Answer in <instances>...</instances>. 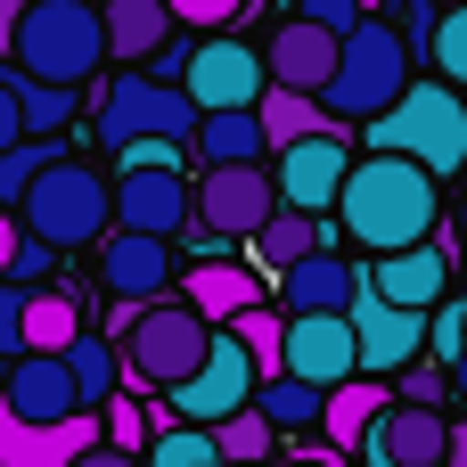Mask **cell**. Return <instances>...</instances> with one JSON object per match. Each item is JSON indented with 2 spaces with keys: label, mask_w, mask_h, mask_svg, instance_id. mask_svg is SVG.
<instances>
[{
  "label": "cell",
  "mask_w": 467,
  "mask_h": 467,
  "mask_svg": "<svg viewBox=\"0 0 467 467\" xmlns=\"http://www.w3.org/2000/svg\"><path fill=\"white\" fill-rule=\"evenodd\" d=\"M435 172L410 164V156H369L353 164L345 181V205H337V230H353L369 254H402V246H427L435 238Z\"/></svg>",
  "instance_id": "6da1fadb"
},
{
  "label": "cell",
  "mask_w": 467,
  "mask_h": 467,
  "mask_svg": "<svg viewBox=\"0 0 467 467\" xmlns=\"http://www.w3.org/2000/svg\"><path fill=\"white\" fill-rule=\"evenodd\" d=\"M107 49H115L107 0H33L25 25H16V66H25V82L74 90V82H90V74L107 66Z\"/></svg>",
  "instance_id": "7a4b0ae2"
},
{
  "label": "cell",
  "mask_w": 467,
  "mask_h": 467,
  "mask_svg": "<svg viewBox=\"0 0 467 467\" xmlns=\"http://www.w3.org/2000/svg\"><path fill=\"white\" fill-rule=\"evenodd\" d=\"M410 90H419V82H410V41L386 33V16H369L361 33H345V66H337V82H328V115H337V123H378V115H394Z\"/></svg>",
  "instance_id": "3957f363"
},
{
  "label": "cell",
  "mask_w": 467,
  "mask_h": 467,
  "mask_svg": "<svg viewBox=\"0 0 467 467\" xmlns=\"http://www.w3.org/2000/svg\"><path fill=\"white\" fill-rule=\"evenodd\" d=\"M16 222H25V238H41V246H57V254H66V246H99L107 222H115V181L57 156V164L33 181V197L16 205Z\"/></svg>",
  "instance_id": "277c9868"
},
{
  "label": "cell",
  "mask_w": 467,
  "mask_h": 467,
  "mask_svg": "<svg viewBox=\"0 0 467 467\" xmlns=\"http://www.w3.org/2000/svg\"><path fill=\"white\" fill-rule=\"evenodd\" d=\"M369 148L378 156H410L427 172H460L467 164V107L451 99V82H419L394 115L369 123Z\"/></svg>",
  "instance_id": "5b68a950"
},
{
  "label": "cell",
  "mask_w": 467,
  "mask_h": 467,
  "mask_svg": "<svg viewBox=\"0 0 467 467\" xmlns=\"http://www.w3.org/2000/svg\"><path fill=\"white\" fill-rule=\"evenodd\" d=\"M213 353V320L189 312V304H148L140 328L123 337V386H189Z\"/></svg>",
  "instance_id": "8992f818"
},
{
  "label": "cell",
  "mask_w": 467,
  "mask_h": 467,
  "mask_svg": "<svg viewBox=\"0 0 467 467\" xmlns=\"http://www.w3.org/2000/svg\"><path fill=\"white\" fill-rule=\"evenodd\" d=\"M205 131V107L172 82H148V74H123L107 99H99V148H140V140H189Z\"/></svg>",
  "instance_id": "52a82bcc"
},
{
  "label": "cell",
  "mask_w": 467,
  "mask_h": 467,
  "mask_svg": "<svg viewBox=\"0 0 467 467\" xmlns=\"http://www.w3.org/2000/svg\"><path fill=\"white\" fill-rule=\"evenodd\" d=\"M279 172H263V164H213L205 181H197V230L205 238H263L271 222H279Z\"/></svg>",
  "instance_id": "ba28073f"
},
{
  "label": "cell",
  "mask_w": 467,
  "mask_h": 467,
  "mask_svg": "<svg viewBox=\"0 0 467 467\" xmlns=\"http://www.w3.org/2000/svg\"><path fill=\"white\" fill-rule=\"evenodd\" d=\"M181 90H189L205 115L263 107V90H271V57H254V41H238V33H213V41H197V57H189Z\"/></svg>",
  "instance_id": "9c48e42d"
},
{
  "label": "cell",
  "mask_w": 467,
  "mask_h": 467,
  "mask_svg": "<svg viewBox=\"0 0 467 467\" xmlns=\"http://www.w3.org/2000/svg\"><path fill=\"white\" fill-rule=\"evenodd\" d=\"M287 378H304V386H320V394L369 378L353 312H296V320H287Z\"/></svg>",
  "instance_id": "30bf717a"
},
{
  "label": "cell",
  "mask_w": 467,
  "mask_h": 467,
  "mask_svg": "<svg viewBox=\"0 0 467 467\" xmlns=\"http://www.w3.org/2000/svg\"><path fill=\"white\" fill-rule=\"evenodd\" d=\"M254 394H263V369H254V353H246L238 328H230V337H213L205 369H197L189 386H172V410H181L189 427H222V419H238V410H254Z\"/></svg>",
  "instance_id": "8fae6325"
},
{
  "label": "cell",
  "mask_w": 467,
  "mask_h": 467,
  "mask_svg": "<svg viewBox=\"0 0 467 467\" xmlns=\"http://www.w3.org/2000/svg\"><path fill=\"white\" fill-rule=\"evenodd\" d=\"M107 443V410H82V419H57V427H33L0 402V467H82Z\"/></svg>",
  "instance_id": "7c38bea8"
},
{
  "label": "cell",
  "mask_w": 467,
  "mask_h": 467,
  "mask_svg": "<svg viewBox=\"0 0 467 467\" xmlns=\"http://www.w3.org/2000/svg\"><path fill=\"white\" fill-rule=\"evenodd\" d=\"M263 57H271V82H279V90L328 99V82H337V66H345V33H328V25H312V16H287V25L263 41Z\"/></svg>",
  "instance_id": "4fadbf2b"
},
{
  "label": "cell",
  "mask_w": 467,
  "mask_h": 467,
  "mask_svg": "<svg viewBox=\"0 0 467 467\" xmlns=\"http://www.w3.org/2000/svg\"><path fill=\"white\" fill-rule=\"evenodd\" d=\"M345 181H353V148H345V131H320V140H304V148L279 156V197H287L296 213H328V205H345Z\"/></svg>",
  "instance_id": "5bb4252c"
},
{
  "label": "cell",
  "mask_w": 467,
  "mask_h": 467,
  "mask_svg": "<svg viewBox=\"0 0 467 467\" xmlns=\"http://www.w3.org/2000/svg\"><path fill=\"white\" fill-rule=\"evenodd\" d=\"M353 328H361V361H369V378H386V369H419V353L435 345V320H427V312H402V304H386V296H361V304H353Z\"/></svg>",
  "instance_id": "9a60e30c"
},
{
  "label": "cell",
  "mask_w": 467,
  "mask_h": 467,
  "mask_svg": "<svg viewBox=\"0 0 467 467\" xmlns=\"http://www.w3.org/2000/svg\"><path fill=\"white\" fill-rule=\"evenodd\" d=\"M361 451H369V467H451V419H443V410L394 402Z\"/></svg>",
  "instance_id": "2e32d148"
},
{
  "label": "cell",
  "mask_w": 467,
  "mask_h": 467,
  "mask_svg": "<svg viewBox=\"0 0 467 467\" xmlns=\"http://www.w3.org/2000/svg\"><path fill=\"white\" fill-rule=\"evenodd\" d=\"M99 279L115 304H156L164 279H172V238H140V230H115L99 246Z\"/></svg>",
  "instance_id": "e0dca14e"
},
{
  "label": "cell",
  "mask_w": 467,
  "mask_h": 467,
  "mask_svg": "<svg viewBox=\"0 0 467 467\" xmlns=\"http://www.w3.org/2000/svg\"><path fill=\"white\" fill-rule=\"evenodd\" d=\"M8 410L33 419V427L82 419V386H74L66 353H25V361H8Z\"/></svg>",
  "instance_id": "ac0fdd59"
},
{
  "label": "cell",
  "mask_w": 467,
  "mask_h": 467,
  "mask_svg": "<svg viewBox=\"0 0 467 467\" xmlns=\"http://www.w3.org/2000/svg\"><path fill=\"white\" fill-rule=\"evenodd\" d=\"M189 213H197V197H189L181 172H123L115 181V222L140 230V238H172Z\"/></svg>",
  "instance_id": "d6986e66"
},
{
  "label": "cell",
  "mask_w": 467,
  "mask_h": 467,
  "mask_svg": "<svg viewBox=\"0 0 467 467\" xmlns=\"http://www.w3.org/2000/svg\"><path fill=\"white\" fill-rule=\"evenodd\" d=\"M369 296H386V304H402V312H427V304H443L451 296V246H402V254H378V271H369Z\"/></svg>",
  "instance_id": "ffe728a7"
},
{
  "label": "cell",
  "mask_w": 467,
  "mask_h": 467,
  "mask_svg": "<svg viewBox=\"0 0 467 467\" xmlns=\"http://www.w3.org/2000/svg\"><path fill=\"white\" fill-rule=\"evenodd\" d=\"M189 312H205L213 328H238L246 312H263L254 263H189Z\"/></svg>",
  "instance_id": "44dd1931"
},
{
  "label": "cell",
  "mask_w": 467,
  "mask_h": 467,
  "mask_svg": "<svg viewBox=\"0 0 467 467\" xmlns=\"http://www.w3.org/2000/svg\"><path fill=\"white\" fill-rule=\"evenodd\" d=\"M279 296H287V312H353V304L369 296V279H361L345 254H312V263L279 271Z\"/></svg>",
  "instance_id": "7402d4cb"
},
{
  "label": "cell",
  "mask_w": 467,
  "mask_h": 467,
  "mask_svg": "<svg viewBox=\"0 0 467 467\" xmlns=\"http://www.w3.org/2000/svg\"><path fill=\"white\" fill-rule=\"evenodd\" d=\"M394 402H402V394H386V378H353V386H337V394H328V419H320L328 451H361Z\"/></svg>",
  "instance_id": "603a6c76"
},
{
  "label": "cell",
  "mask_w": 467,
  "mask_h": 467,
  "mask_svg": "<svg viewBox=\"0 0 467 467\" xmlns=\"http://www.w3.org/2000/svg\"><path fill=\"white\" fill-rule=\"evenodd\" d=\"M312 254H337V230H328V213H279L263 238H254V263L263 271H296V263H312Z\"/></svg>",
  "instance_id": "cb8c5ba5"
},
{
  "label": "cell",
  "mask_w": 467,
  "mask_h": 467,
  "mask_svg": "<svg viewBox=\"0 0 467 467\" xmlns=\"http://www.w3.org/2000/svg\"><path fill=\"white\" fill-rule=\"evenodd\" d=\"M320 107H328V99H312V90H279V82H271L254 115H263V140L287 156V148H304V140H320V131H328V123H320Z\"/></svg>",
  "instance_id": "d4e9b609"
},
{
  "label": "cell",
  "mask_w": 467,
  "mask_h": 467,
  "mask_svg": "<svg viewBox=\"0 0 467 467\" xmlns=\"http://www.w3.org/2000/svg\"><path fill=\"white\" fill-rule=\"evenodd\" d=\"M74 345H82L74 296L66 287H33V304H25V353H74Z\"/></svg>",
  "instance_id": "484cf974"
},
{
  "label": "cell",
  "mask_w": 467,
  "mask_h": 467,
  "mask_svg": "<svg viewBox=\"0 0 467 467\" xmlns=\"http://www.w3.org/2000/svg\"><path fill=\"white\" fill-rule=\"evenodd\" d=\"M107 33H115L123 66L131 57H156L164 33H172V0H107Z\"/></svg>",
  "instance_id": "4316f807"
},
{
  "label": "cell",
  "mask_w": 467,
  "mask_h": 467,
  "mask_svg": "<svg viewBox=\"0 0 467 467\" xmlns=\"http://www.w3.org/2000/svg\"><path fill=\"white\" fill-rule=\"evenodd\" d=\"M271 140H263V115L254 107H230V115H205V131H197V156L205 164H254Z\"/></svg>",
  "instance_id": "83f0119b"
},
{
  "label": "cell",
  "mask_w": 467,
  "mask_h": 467,
  "mask_svg": "<svg viewBox=\"0 0 467 467\" xmlns=\"http://www.w3.org/2000/svg\"><path fill=\"white\" fill-rule=\"evenodd\" d=\"M66 369H74L82 402H99V410L123 394V345H115V337H82V345L66 353Z\"/></svg>",
  "instance_id": "f1b7e54d"
},
{
  "label": "cell",
  "mask_w": 467,
  "mask_h": 467,
  "mask_svg": "<svg viewBox=\"0 0 467 467\" xmlns=\"http://www.w3.org/2000/svg\"><path fill=\"white\" fill-rule=\"evenodd\" d=\"M254 410H263L271 427H312V419H328V394H320V386H304V378H263Z\"/></svg>",
  "instance_id": "f546056e"
},
{
  "label": "cell",
  "mask_w": 467,
  "mask_h": 467,
  "mask_svg": "<svg viewBox=\"0 0 467 467\" xmlns=\"http://www.w3.org/2000/svg\"><path fill=\"white\" fill-rule=\"evenodd\" d=\"M287 320H296V312H271V304L238 320V345L254 353V369H263V378H287Z\"/></svg>",
  "instance_id": "4dcf8cb0"
},
{
  "label": "cell",
  "mask_w": 467,
  "mask_h": 467,
  "mask_svg": "<svg viewBox=\"0 0 467 467\" xmlns=\"http://www.w3.org/2000/svg\"><path fill=\"white\" fill-rule=\"evenodd\" d=\"M271 435H279V427H271L263 410H238V419H222V427H213L222 467H263V460H271Z\"/></svg>",
  "instance_id": "1f68e13d"
},
{
  "label": "cell",
  "mask_w": 467,
  "mask_h": 467,
  "mask_svg": "<svg viewBox=\"0 0 467 467\" xmlns=\"http://www.w3.org/2000/svg\"><path fill=\"white\" fill-rule=\"evenodd\" d=\"M49 164H57V140H25V148H8V156H0V205L16 213V205L33 197V181H41Z\"/></svg>",
  "instance_id": "d6a6232c"
},
{
  "label": "cell",
  "mask_w": 467,
  "mask_h": 467,
  "mask_svg": "<svg viewBox=\"0 0 467 467\" xmlns=\"http://www.w3.org/2000/svg\"><path fill=\"white\" fill-rule=\"evenodd\" d=\"M148 467H222V443H213V427H164Z\"/></svg>",
  "instance_id": "836d02e7"
},
{
  "label": "cell",
  "mask_w": 467,
  "mask_h": 467,
  "mask_svg": "<svg viewBox=\"0 0 467 467\" xmlns=\"http://www.w3.org/2000/svg\"><path fill=\"white\" fill-rule=\"evenodd\" d=\"M74 123V90H57V82H25V131L33 140H57Z\"/></svg>",
  "instance_id": "e575fe53"
},
{
  "label": "cell",
  "mask_w": 467,
  "mask_h": 467,
  "mask_svg": "<svg viewBox=\"0 0 467 467\" xmlns=\"http://www.w3.org/2000/svg\"><path fill=\"white\" fill-rule=\"evenodd\" d=\"M107 443L140 460V451H156V419H148V410H140L131 394H115V402H107Z\"/></svg>",
  "instance_id": "d590c367"
},
{
  "label": "cell",
  "mask_w": 467,
  "mask_h": 467,
  "mask_svg": "<svg viewBox=\"0 0 467 467\" xmlns=\"http://www.w3.org/2000/svg\"><path fill=\"white\" fill-rule=\"evenodd\" d=\"M435 66H443V82L467 90V0H451L443 25H435Z\"/></svg>",
  "instance_id": "8d00e7d4"
},
{
  "label": "cell",
  "mask_w": 467,
  "mask_h": 467,
  "mask_svg": "<svg viewBox=\"0 0 467 467\" xmlns=\"http://www.w3.org/2000/svg\"><path fill=\"white\" fill-rule=\"evenodd\" d=\"M246 8H263V0H172V25H189V33H222V25H238Z\"/></svg>",
  "instance_id": "74e56055"
},
{
  "label": "cell",
  "mask_w": 467,
  "mask_h": 467,
  "mask_svg": "<svg viewBox=\"0 0 467 467\" xmlns=\"http://www.w3.org/2000/svg\"><path fill=\"white\" fill-rule=\"evenodd\" d=\"M25 304H33V287H8L0 279V353L8 361H25Z\"/></svg>",
  "instance_id": "f35d334b"
},
{
  "label": "cell",
  "mask_w": 467,
  "mask_h": 467,
  "mask_svg": "<svg viewBox=\"0 0 467 467\" xmlns=\"http://www.w3.org/2000/svg\"><path fill=\"white\" fill-rule=\"evenodd\" d=\"M296 16L328 25V33H361L369 25V0H296Z\"/></svg>",
  "instance_id": "ab89813d"
},
{
  "label": "cell",
  "mask_w": 467,
  "mask_h": 467,
  "mask_svg": "<svg viewBox=\"0 0 467 467\" xmlns=\"http://www.w3.org/2000/svg\"><path fill=\"white\" fill-rule=\"evenodd\" d=\"M25 140H33V131H25V82H8V74H0V156H8V148H25Z\"/></svg>",
  "instance_id": "60d3db41"
},
{
  "label": "cell",
  "mask_w": 467,
  "mask_h": 467,
  "mask_svg": "<svg viewBox=\"0 0 467 467\" xmlns=\"http://www.w3.org/2000/svg\"><path fill=\"white\" fill-rule=\"evenodd\" d=\"M181 148H189V140H140V148H123V164H131V172H172Z\"/></svg>",
  "instance_id": "b9f144b4"
},
{
  "label": "cell",
  "mask_w": 467,
  "mask_h": 467,
  "mask_svg": "<svg viewBox=\"0 0 467 467\" xmlns=\"http://www.w3.org/2000/svg\"><path fill=\"white\" fill-rule=\"evenodd\" d=\"M435 353H443V361L467 353V304H443V312H435Z\"/></svg>",
  "instance_id": "7bdbcfd3"
},
{
  "label": "cell",
  "mask_w": 467,
  "mask_h": 467,
  "mask_svg": "<svg viewBox=\"0 0 467 467\" xmlns=\"http://www.w3.org/2000/svg\"><path fill=\"white\" fill-rule=\"evenodd\" d=\"M402 402L410 410H443V369H402Z\"/></svg>",
  "instance_id": "ee69618b"
},
{
  "label": "cell",
  "mask_w": 467,
  "mask_h": 467,
  "mask_svg": "<svg viewBox=\"0 0 467 467\" xmlns=\"http://www.w3.org/2000/svg\"><path fill=\"white\" fill-rule=\"evenodd\" d=\"M49 254H57V246L25 238V254H16V271H8V279H16V287H41V279H49Z\"/></svg>",
  "instance_id": "f6af8a7d"
},
{
  "label": "cell",
  "mask_w": 467,
  "mask_h": 467,
  "mask_svg": "<svg viewBox=\"0 0 467 467\" xmlns=\"http://www.w3.org/2000/svg\"><path fill=\"white\" fill-rule=\"evenodd\" d=\"M16 254H25V222H16V213L0 205V279L16 271Z\"/></svg>",
  "instance_id": "bcb514c9"
},
{
  "label": "cell",
  "mask_w": 467,
  "mask_h": 467,
  "mask_svg": "<svg viewBox=\"0 0 467 467\" xmlns=\"http://www.w3.org/2000/svg\"><path fill=\"white\" fill-rule=\"evenodd\" d=\"M33 0H0V49H16V25H25Z\"/></svg>",
  "instance_id": "7dc6e473"
},
{
  "label": "cell",
  "mask_w": 467,
  "mask_h": 467,
  "mask_svg": "<svg viewBox=\"0 0 467 467\" xmlns=\"http://www.w3.org/2000/svg\"><path fill=\"white\" fill-rule=\"evenodd\" d=\"M82 467H148V460H131V451H115V443H99V451H90Z\"/></svg>",
  "instance_id": "c3c4849f"
},
{
  "label": "cell",
  "mask_w": 467,
  "mask_h": 467,
  "mask_svg": "<svg viewBox=\"0 0 467 467\" xmlns=\"http://www.w3.org/2000/svg\"><path fill=\"white\" fill-rule=\"evenodd\" d=\"M451 467H467V419H451Z\"/></svg>",
  "instance_id": "681fc988"
},
{
  "label": "cell",
  "mask_w": 467,
  "mask_h": 467,
  "mask_svg": "<svg viewBox=\"0 0 467 467\" xmlns=\"http://www.w3.org/2000/svg\"><path fill=\"white\" fill-rule=\"evenodd\" d=\"M451 386H460V394H467V353H460V361H451Z\"/></svg>",
  "instance_id": "f907efd6"
},
{
  "label": "cell",
  "mask_w": 467,
  "mask_h": 467,
  "mask_svg": "<svg viewBox=\"0 0 467 467\" xmlns=\"http://www.w3.org/2000/svg\"><path fill=\"white\" fill-rule=\"evenodd\" d=\"M460 246H467V189H460Z\"/></svg>",
  "instance_id": "816d5d0a"
},
{
  "label": "cell",
  "mask_w": 467,
  "mask_h": 467,
  "mask_svg": "<svg viewBox=\"0 0 467 467\" xmlns=\"http://www.w3.org/2000/svg\"><path fill=\"white\" fill-rule=\"evenodd\" d=\"M296 467H337V451H328V460H296Z\"/></svg>",
  "instance_id": "f5cc1de1"
},
{
  "label": "cell",
  "mask_w": 467,
  "mask_h": 467,
  "mask_svg": "<svg viewBox=\"0 0 467 467\" xmlns=\"http://www.w3.org/2000/svg\"><path fill=\"white\" fill-rule=\"evenodd\" d=\"M369 16H386V0H369Z\"/></svg>",
  "instance_id": "db71d44e"
},
{
  "label": "cell",
  "mask_w": 467,
  "mask_h": 467,
  "mask_svg": "<svg viewBox=\"0 0 467 467\" xmlns=\"http://www.w3.org/2000/svg\"><path fill=\"white\" fill-rule=\"evenodd\" d=\"M263 467H271V460H263Z\"/></svg>",
  "instance_id": "11a10c76"
}]
</instances>
